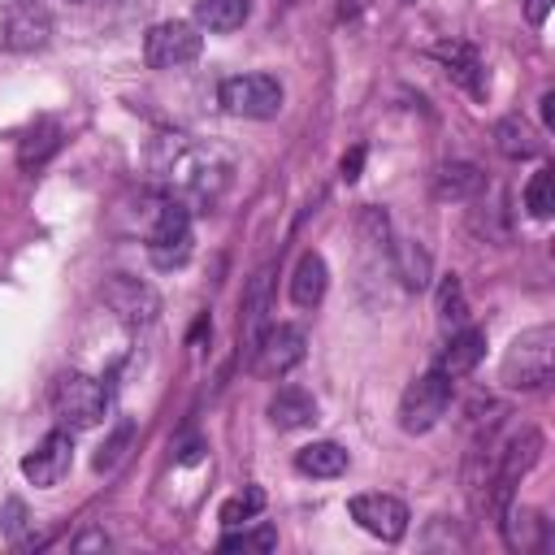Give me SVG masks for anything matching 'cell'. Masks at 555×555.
<instances>
[{
	"instance_id": "6da1fadb",
	"label": "cell",
	"mask_w": 555,
	"mask_h": 555,
	"mask_svg": "<svg viewBox=\"0 0 555 555\" xmlns=\"http://www.w3.org/2000/svg\"><path fill=\"white\" fill-rule=\"evenodd\" d=\"M147 160L160 182H169L173 191H191V195H217L230 173V165L212 147H199L186 134H160Z\"/></svg>"
},
{
	"instance_id": "7a4b0ae2",
	"label": "cell",
	"mask_w": 555,
	"mask_h": 555,
	"mask_svg": "<svg viewBox=\"0 0 555 555\" xmlns=\"http://www.w3.org/2000/svg\"><path fill=\"white\" fill-rule=\"evenodd\" d=\"M551 369H555V330L533 325L507 347L499 382L512 386V390H542L551 382Z\"/></svg>"
},
{
	"instance_id": "3957f363",
	"label": "cell",
	"mask_w": 555,
	"mask_h": 555,
	"mask_svg": "<svg viewBox=\"0 0 555 555\" xmlns=\"http://www.w3.org/2000/svg\"><path fill=\"white\" fill-rule=\"evenodd\" d=\"M48 399H52L56 421H61L69 434H74V429H95V425L104 421V412H108V390H104L91 373H78V369L56 373Z\"/></svg>"
},
{
	"instance_id": "277c9868",
	"label": "cell",
	"mask_w": 555,
	"mask_h": 555,
	"mask_svg": "<svg viewBox=\"0 0 555 555\" xmlns=\"http://www.w3.org/2000/svg\"><path fill=\"white\" fill-rule=\"evenodd\" d=\"M451 408V377L434 364L429 373L412 377L399 395V429L403 434H429Z\"/></svg>"
},
{
	"instance_id": "5b68a950",
	"label": "cell",
	"mask_w": 555,
	"mask_h": 555,
	"mask_svg": "<svg viewBox=\"0 0 555 555\" xmlns=\"http://www.w3.org/2000/svg\"><path fill=\"white\" fill-rule=\"evenodd\" d=\"M191 212L178 199H160L147 225V260L156 269H182L191 256Z\"/></svg>"
},
{
	"instance_id": "8992f818",
	"label": "cell",
	"mask_w": 555,
	"mask_h": 555,
	"mask_svg": "<svg viewBox=\"0 0 555 555\" xmlns=\"http://www.w3.org/2000/svg\"><path fill=\"white\" fill-rule=\"evenodd\" d=\"M217 100L234 117L269 121V117L282 113V82L273 74H234V78H225L217 87Z\"/></svg>"
},
{
	"instance_id": "52a82bcc",
	"label": "cell",
	"mask_w": 555,
	"mask_h": 555,
	"mask_svg": "<svg viewBox=\"0 0 555 555\" xmlns=\"http://www.w3.org/2000/svg\"><path fill=\"white\" fill-rule=\"evenodd\" d=\"M204 48V35L195 22H156L147 35H143V61L152 69H178V65H191Z\"/></svg>"
},
{
	"instance_id": "ba28073f",
	"label": "cell",
	"mask_w": 555,
	"mask_h": 555,
	"mask_svg": "<svg viewBox=\"0 0 555 555\" xmlns=\"http://www.w3.org/2000/svg\"><path fill=\"white\" fill-rule=\"evenodd\" d=\"M304 351H308L304 330L278 321V325H269V330H260L251 338V373H260V377H286L304 360Z\"/></svg>"
},
{
	"instance_id": "9c48e42d",
	"label": "cell",
	"mask_w": 555,
	"mask_h": 555,
	"mask_svg": "<svg viewBox=\"0 0 555 555\" xmlns=\"http://www.w3.org/2000/svg\"><path fill=\"white\" fill-rule=\"evenodd\" d=\"M100 299H104V308H108L117 321H126V325H152V321L160 317V295H156V286H147V282L130 278V273H113V278L104 282Z\"/></svg>"
},
{
	"instance_id": "30bf717a",
	"label": "cell",
	"mask_w": 555,
	"mask_h": 555,
	"mask_svg": "<svg viewBox=\"0 0 555 555\" xmlns=\"http://www.w3.org/2000/svg\"><path fill=\"white\" fill-rule=\"evenodd\" d=\"M74 464V434L61 425L35 442V451L22 455V477L30 486H56Z\"/></svg>"
},
{
	"instance_id": "8fae6325",
	"label": "cell",
	"mask_w": 555,
	"mask_h": 555,
	"mask_svg": "<svg viewBox=\"0 0 555 555\" xmlns=\"http://www.w3.org/2000/svg\"><path fill=\"white\" fill-rule=\"evenodd\" d=\"M347 512H351V520L364 533H373L382 542H399L408 533V520H412L408 507H403V499H395V494H356L347 503Z\"/></svg>"
},
{
	"instance_id": "7c38bea8",
	"label": "cell",
	"mask_w": 555,
	"mask_h": 555,
	"mask_svg": "<svg viewBox=\"0 0 555 555\" xmlns=\"http://www.w3.org/2000/svg\"><path fill=\"white\" fill-rule=\"evenodd\" d=\"M542 434L533 429V425H520L507 442H503V451H494V481H499V490H507L512 494V486L542 460Z\"/></svg>"
},
{
	"instance_id": "4fadbf2b",
	"label": "cell",
	"mask_w": 555,
	"mask_h": 555,
	"mask_svg": "<svg viewBox=\"0 0 555 555\" xmlns=\"http://www.w3.org/2000/svg\"><path fill=\"white\" fill-rule=\"evenodd\" d=\"M434 56L447 65L451 82H460V87H464L473 100H486V91H490V82H486V61H481V52H477L473 43L442 39V43L434 48Z\"/></svg>"
},
{
	"instance_id": "5bb4252c",
	"label": "cell",
	"mask_w": 555,
	"mask_h": 555,
	"mask_svg": "<svg viewBox=\"0 0 555 555\" xmlns=\"http://www.w3.org/2000/svg\"><path fill=\"white\" fill-rule=\"evenodd\" d=\"M48 35H52V17L35 0H17V9L4 17V48H13V52L43 48Z\"/></svg>"
},
{
	"instance_id": "9a60e30c",
	"label": "cell",
	"mask_w": 555,
	"mask_h": 555,
	"mask_svg": "<svg viewBox=\"0 0 555 555\" xmlns=\"http://www.w3.org/2000/svg\"><path fill=\"white\" fill-rule=\"evenodd\" d=\"M499 529H503V542H507L512 551H520V555L546 546V520H542V512H533V507L507 503V507L499 512Z\"/></svg>"
},
{
	"instance_id": "2e32d148",
	"label": "cell",
	"mask_w": 555,
	"mask_h": 555,
	"mask_svg": "<svg viewBox=\"0 0 555 555\" xmlns=\"http://www.w3.org/2000/svg\"><path fill=\"white\" fill-rule=\"evenodd\" d=\"M481 356H486V330L460 325V330H451V343H447V351L438 356V369H442L447 377H464V373H473V369L481 364Z\"/></svg>"
},
{
	"instance_id": "e0dca14e",
	"label": "cell",
	"mask_w": 555,
	"mask_h": 555,
	"mask_svg": "<svg viewBox=\"0 0 555 555\" xmlns=\"http://www.w3.org/2000/svg\"><path fill=\"white\" fill-rule=\"evenodd\" d=\"M264 412L278 429H308L317 421V399L304 386H278Z\"/></svg>"
},
{
	"instance_id": "ac0fdd59",
	"label": "cell",
	"mask_w": 555,
	"mask_h": 555,
	"mask_svg": "<svg viewBox=\"0 0 555 555\" xmlns=\"http://www.w3.org/2000/svg\"><path fill=\"white\" fill-rule=\"evenodd\" d=\"M486 191V173L473 165V160H451L434 173V195L438 199H477Z\"/></svg>"
},
{
	"instance_id": "d6986e66",
	"label": "cell",
	"mask_w": 555,
	"mask_h": 555,
	"mask_svg": "<svg viewBox=\"0 0 555 555\" xmlns=\"http://www.w3.org/2000/svg\"><path fill=\"white\" fill-rule=\"evenodd\" d=\"M325 286H330L325 260L317 251H304L299 264H295V273H291V299H295V308H317L325 299Z\"/></svg>"
},
{
	"instance_id": "ffe728a7",
	"label": "cell",
	"mask_w": 555,
	"mask_h": 555,
	"mask_svg": "<svg viewBox=\"0 0 555 555\" xmlns=\"http://www.w3.org/2000/svg\"><path fill=\"white\" fill-rule=\"evenodd\" d=\"M347 464H351V455L330 438L308 442V447L295 451V473H304V477H343Z\"/></svg>"
},
{
	"instance_id": "44dd1931",
	"label": "cell",
	"mask_w": 555,
	"mask_h": 555,
	"mask_svg": "<svg viewBox=\"0 0 555 555\" xmlns=\"http://www.w3.org/2000/svg\"><path fill=\"white\" fill-rule=\"evenodd\" d=\"M56 147H61V126H56L52 117H39V121L22 134V143H17V165H22V169H39Z\"/></svg>"
},
{
	"instance_id": "7402d4cb",
	"label": "cell",
	"mask_w": 555,
	"mask_h": 555,
	"mask_svg": "<svg viewBox=\"0 0 555 555\" xmlns=\"http://www.w3.org/2000/svg\"><path fill=\"white\" fill-rule=\"evenodd\" d=\"M251 17V0H195V26L204 30H238Z\"/></svg>"
},
{
	"instance_id": "603a6c76",
	"label": "cell",
	"mask_w": 555,
	"mask_h": 555,
	"mask_svg": "<svg viewBox=\"0 0 555 555\" xmlns=\"http://www.w3.org/2000/svg\"><path fill=\"white\" fill-rule=\"evenodd\" d=\"M494 147L507 156V160H529V156H538V134L520 121V117H499L494 121Z\"/></svg>"
},
{
	"instance_id": "cb8c5ba5",
	"label": "cell",
	"mask_w": 555,
	"mask_h": 555,
	"mask_svg": "<svg viewBox=\"0 0 555 555\" xmlns=\"http://www.w3.org/2000/svg\"><path fill=\"white\" fill-rule=\"evenodd\" d=\"M269 299H273V264L256 269V278H251L247 291H243V330H247V334L260 330V321H264V312H269Z\"/></svg>"
},
{
	"instance_id": "d4e9b609",
	"label": "cell",
	"mask_w": 555,
	"mask_h": 555,
	"mask_svg": "<svg viewBox=\"0 0 555 555\" xmlns=\"http://www.w3.org/2000/svg\"><path fill=\"white\" fill-rule=\"evenodd\" d=\"M390 256H395V269H399V278H403V286L408 291H425L429 286V251L425 247H416V243H395L390 247Z\"/></svg>"
},
{
	"instance_id": "484cf974",
	"label": "cell",
	"mask_w": 555,
	"mask_h": 555,
	"mask_svg": "<svg viewBox=\"0 0 555 555\" xmlns=\"http://www.w3.org/2000/svg\"><path fill=\"white\" fill-rule=\"evenodd\" d=\"M438 321L447 330L468 325V304H464V286L455 273H442V282H438Z\"/></svg>"
},
{
	"instance_id": "4316f807",
	"label": "cell",
	"mask_w": 555,
	"mask_h": 555,
	"mask_svg": "<svg viewBox=\"0 0 555 555\" xmlns=\"http://www.w3.org/2000/svg\"><path fill=\"white\" fill-rule=\"evenodd\" d=\"M525 208H529V217H538V221H546V217L555 212V169H551V165H542V169L529 178V186H525Z\"/></svg>"
},
{
	"instance_id": "83f0119b",
	"label": "cell",
	"mask_w": 555,
	"mask_h": 555,
	"mask_svg": "<svg viewBox=\"0 0 555 555\" xmlns=\"http://www.w3.org/2000/svg\"><path fill=\"white\" fill-rule=\"evenodd\" d=\"M260 507H264V490H260V486H243V494H234V499L221 507V520H225V525H243V520H251Z\"/></svg>"
},
{
	"instance_id": "f1b7e54d",
	"label": "cell",
	"mask_w": 555,
	"mask_h": 555,
	"mask_svg": "<svg viewBox=\"0 0 555 555\" xmlns=\"http://www.w3.org/2000/svg\"><path fill=\"white\" fill-rule=\"evenodd\" d=\"M130 438H134V425H130V421H121V425L113 429V438L100 447V455H95V468H100V473L117 468V464L126 460V447H130Z\"/></svg>"
},
{
	"instance_id": "f546056e",
	"label": "cell",
	"mask_w": 555,
	"mask_h": 555,
	"mask_svg": "<svg viewBox=\"0 0 555 555\" xmlns=\"http://www.w3.org/2000/svg\"><path fill=\"white\" fill-rule=\"evenodd\" d=\"M221 551H273L278 546V533L269 529V525H260V529H243V533H225L221 542H217Z\"/></svg>"
},
{
	"instance_id": "4dcf8cb0",
	"label": "cell",
	"mask_w": 555,
	"mask_h": 555,
	"mask_svg": "<svg viewBox=\"0 0 555 555\" xmlns=\"http://www.w3.org/2000/svg\"><path fill=\"white\" fill-rule=\"evenodd\" d=\"M0 529L13 538V542H26V529H30V512L22 499H9L4 512H0Z\"/></svg>"
},
{
	"instance_id": "1f68e13d",
	"label": "cell",
	"mask_w": 555,
	"mask_h": 555,
	"mask_svg": "<svg viewBox=\"0 0 555 555\" xmlns=\"http://www.w3.org/2000/svg\"><path fill=\"white\" fill-rule=\"evenodd\" d=\"M360 165H364V147H351V152L343 156V178L356 182V178H360Z\"/></svg>"
},
{
	"instance_id": "d6a6232c",
	"label": "cell",
	"mask_w": 555,
	"mask_h": 555,
	"mask_svg": "<svg viewBox=\"0 0 555 555\" xmlns=\"http://www.w3.org/2000/svg\"><path fill=\"white\" fill-rule=\"evenodd\" d=\"M546 13H551V0H525V17H529L533 26H542Z\"/></svg>"
},
{
	"instance_id": "836d02e7",
	"label": "cell",
	"mask_w": 555,
	"mask_h": 555,
	"mask_svg": "<svg viewBox=\"0 0 555 555\" xmlns=\"http://www.w3.org/2000/svg\"><path fill=\"white\" fill-rule=\"evenodd\" d=\"M542 121H546V126H555V95H551V91L542 95Z\"/></svg>"
}]
</instances>
